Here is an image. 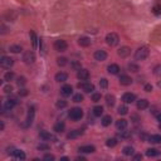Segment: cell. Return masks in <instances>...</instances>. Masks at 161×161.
I'll return each mask as SVG.
<instances>
[{"label": "cell", "mask_w": 161, "mask_h": 161, "mask_svg": "<svg viewBox=\"0 0 161 161\" xmlns=\"http://www.w3.org/2000/svg\"><path fill=\"white\" fill-rule=\"evenodd\" d=\"M149 54H150L149 47H146V45L140 47V48L135 52V59H136V61H145V59L149 57Z\"/></svg>", "instance_id": "obj_1"}, {"label": "cell", "mask_w": 161, "mask_h": 161, "mask_svg": "<svg viewBox=\"0 0 161 161\" xmlns=\"http://www.w3.org/2000/svg\"><path fill=\"white\" fill-rule=\"evenodd\" d=\"M68 116L73 121H78V120H81L83 117V111H82V108H79V107H74V108H72L68 112Z\"/></svg>", "instance_id": "obj_2"}, {"label": "cell", "mask_w": 161, "mask_h": 161, "mask_svg": "<svg viewBox=\"0 0 161 161\" xmlns=\"http://www.w3.org/2000/svg\"><path fill=\"white\" fill-rule=\"evenodd\" d=\"M120 42V37L116 33H108L106 35V43L110 47H116Z\"/></svg>", "instance_id": "obj_3"}, {"label": "cell", "mask_w": 161, "mask_h": 161, "mask_svg": "<svg viewBox=\"0 0 161 161\" xmlns=\"http://www.w3.org/2000/svg\"><path fill=\"white\" fill-rule=\"evenodd\" d=\"M23 61H24V63H27V64L34 63L35 62V53H34L33 50H27V52H24Z\"/></svg>", "instance_id": "obj_4"}, {"label": "cell", "mask_w": 161, "mask_h": 161, "mask_svg": "<svg viewBox=\"0 0 161 161\" xmlns=\"http://www.w3.org/2000/svg\"><path fill=\"white\" fill-rule=\"evenodd\" d=\"M151 39L154 40V43L156 44H161V25L156 27L155 29L151 33Z\"/></svg>", "instance_id": "obj_5"}, {"label": "cell", "mask_w": 161, "mask_h": 161, "mask_svg": "<svg viewBox=\"0 0 161 161\" xmlns=\"http://www.w3.org/2000/svg\"><path fill=\"white\" fill-rule=\"evenodd\" d=\"M53 45H54V49L57 50V52H64V50H67V48H68L67 42H65V40H63V39L55 40Z\"/></svg>", "instance_id": "obj_6"}, {"label": "cell", "mask_w": 161, "mask_h": 161, "mask_svg": "<svg viewBox=\"0 0 161 161\" xmlns=\"http://www.w3.org/2000/svg\"><path fill=\"white\" fill-rule=\"evenodd\" d=\"M13 64H14V59L10 58V57L3 55L1 58H0V65H1L3 68H10Z\"/></svg>", "instance_id": "obj_7"}, {"label": "cell", "mask_w": 161, "mask_h": 161, "mask_svg": "<svg viewBox=\"0 0 161 161\" xmlns=\"http://www.w3.org/2000/svg\"><path fill=\"white\" fill-rule=\"evenodd\" d=\"M78 88H82L86 93H92L94 91V86L92 83H87V82H83V83H78Z\"/></svg>", "instance_id": "obj_8"}, {"label": "cell", "mask_w": 161, "mask_h": 161, "mask_svg": "<svg viewBox=\"0 0 161 161\" xmlns=\"http://www.w3.org/2000/svg\"><path fill=\"white\" fill-rule=\"evenodd\" d=\"M39 136H40V138H43L44 141H57V137L48 131H40Z\"/></svg>", "instance_id": "obj_9"}, {"label": "cell", "mask_w": 161, "mask_h": 161, "mask_svg": "<svg viewBox=\"0 0 161 161\" xmlns=\"http://www.w3.org/2000/svg\"><path fill=\"white\" fill-rule=\"evenodd\" d=\"M106 58H107V53L105 52V50L98 49V50L94 52V59H96V61L103 62V61H106Z\"/></svg>", "instance_id": "obj_10"}, {"label": "cell", "mask_w": 161, "mask_h": 161, "mask_svg": "<svg viewBox=\"0 0 161 161\" xmlns=\"http://www.w3.org/2000/svg\"><path fill=\"white\" fill-rule=\"evenodd\" d=\"M4 18H5V20L15 21V20H17V18H18V13L15 10H8L4 14Z\"/></svg>", "instance_id": "obj_11"}, {"label": "cell", "mask_w": 161, "mask_h": 161, "mask_svg": "<svg viewBox=\"0 0 161 161\" xmlns=\"http://www.w3.org/2000/svg\"><path fill=\"white\" fill-rule=\"evenodd\" d=\"M77 78L81 81H87L88 78H90V72L87 71V69H83L81 68L79 71L77 72Z\"/></svg>", "instance_id": "obj_12"}, {"label": "cell", "mask_w": 161, "mask_h": 161, "mask_svg": "<svg viewBox=\"0 0 161 161\" xmlns=\"http://www.w3.org/2000/svg\"><path fill=\"white\" fill-rule=\"evenodd\" d=\"M117 54L121 57V58H127V57L131 54V49L128 48V47H121V48L117 50Z\"/></svg>", "instance_id": "obj_13"}, {"label": "cell", "mask_w": 161, "mask_h": 161, "mask_svg": "<svg viewBox=\"0 0 161 161\" xmlns=\"http://www.w3.org/2000/svg\"><path fill=\"white\" fill-rule=\"evenodd\" d=\"M122 101H124L125 103H132V102L136 101V96H135L134 93L127 92V93H125L124 96H122Z\"/></svg>", "instance_id": "obj_14"}, {"label": "cell", "mask_w": 161, "mask_h": 161, "mask_svg": "<svg viewBox=\"0 0 161 161\" xmlns=\"http://www.w3.org/2000/svg\"><path fill=\"white\" fill-rule=\"evenodd\" d=\"M72 93H73V88H72V86H69V84H65V86L62 87V90H61V94H62V96L69 97Z\"/></svg>", "instance_id": "obj_15"}, {"label": "cell", "mask_w": 161, "mask_h": 161, "mask_svg": "<svg viewBox=\"0 0 161 161\" xmlns=\"http://www.w3.org/2000/svg\"><path fill=\"white\" fill-rule=\"evenodd\" d=\"M15 106H17V101L15 100H6L3 107H4V110H6V111H10V110H13Z\"/></svg>", "instance_id": "obj_16"}, {"label": "cell", "mask_w": 161, "mask_h": 161, "mask_svg": "<svg viewBox=\"0 0 161 161\" xmlns=\"http://www.w3.org/2000/svg\"><path fill=\"white\" fill-rule=\"evenodd\" d=\"M120 83H121L122 86H130L132 83V78L126 75V74H122L121 77H120Z\"/></svg>", "instance_id": "obj_17"}, {"label": "cell", "mask_w": 161, "mask_h": 161, "mask_svg": "<svg viewBox=\"0 0 161 161\" xmlns=\"http://www.w3.org/2000/svg\"><path fill=\"white\" fill-rule=\"evenodd\" d=\"M96 151L94 146H91V145H87V146H81L79 147V152H83V154H92Z\"/></svg>", "instance_id": "obj_18"}, {"label": "cell", "mask_w": 161, "mask_h": 161, "mask_svg": "<svg viewBox=\"0 0 161 161\" xmlns=\"http://www.w3.org/2000/svg\"><path fill=\"white\" fill-rule=\"evenodd\" d=\"M107 71H108L110 74H118L121 69H120L117 64H110L108 67H107Z\"/></svg>", "instance_id": "obj_19"}, {"label": "cell", "mask_w": 161, "mask_h": 161, "mask_svg": "<svg viewBox=\"0 0 161 161\" xmlns=\"http://www.w3.org/2000/svg\"><path fill=\"white\" fill-rule=\"evenodd\" d=\"M78 44L81 47H90L91 45V39L88 37H81L78 39Z\"/></svg>", "instance_id": "obj_20"}, {"label": "cell", "mask_w": 161, "mask_h": 161, "mask_svg": "<svg viewBox=\"0 0 161 161\" xmlns=\"http://www.w3.org/2000/svg\"><path fill=\"white\" fill-rule=\"evenodd\" d=\"M127 121L126 120H118L117 122H116V127H117V130L118 131H121V130H125V128H127Z\"/></svg>", "instance_id": "obj_21"}, {"label": "cell", "mask_w": 161, "mask_h": 161, "mask_svg": "<svg viewBox=\"0 0 161 161\" xmlns=\"http://www.w3.org/2000/svg\"><path fill=\"white\" fill-rule=\"evenodd\" d=\"M81 135H83V131L82 130H73L67 135V138H77V137H79Z\"/></svg>", "instance_id": "obj_22"}, {"label": "cell", "mask_w": 161, "mask_h": 161, "mask_svg": "<svg viewBox=\"0 0 161 161\" xmlns=\"http://www.w3.org/2000/svg\"><path fill=\"white\" fill-rule=\"evenodd\" d=\"M106 103H107V106H108V107L115 106V103H116V97L113 96V94H107V96H106Z\"/></svg>", "instance_id": "obj_23"}, {"label": "cell", "mask_w": 161, "mask_h": 161, "mask_svg": "<svg viewBox=\"0 0 161 161\" xmlns=\"http://www.w3.org/2000/svg\"><path fill=\"white\" fill-rule=\"evenodd\" d=\"M67 78H68V75H67V73H64V72H61V73L55 74V81L59 82V83H61V82H65Z\"/></svg>", "instance_id": "obj_24"}, {"label": "cell", "mask_w": 161, "mask_h": 161, "mask_svg": "<svg viewBox=\"0 0 161 161\" xmlns=\"http://www.w3.org/2000/svg\"><path fill=\"white\" fill-rule=\"evenodd\" d=\"M13 156H14L17 160H24L25 159V154H24V151H21V150H14Z\"/></svg>", "instance_id": "obj_25"}, {"label": "cell", "mask_w": 161, "mask_h": 161, "mask_svg": "<svg viewBox=\"0 0 161 161\" xmlns=\"http://www.w3.org/2000/svg\"><path fill=\"white\" fill-rule=\"evenodd\" d=\"M149 107V101L147 100H140L137 101V108L138 110H145Z\"/></svg>", "instance_id": "obj_26"}, {"label": "cell", "mask_w": 161, "mask_h": 161, "mask_svg": "<svg viewBox=\"0 0 161 161\" xmlns=\"http://www.w3.org/2000/svg\"><path fill=\"white\" fill-rule=\"evenodd\" d=\"M122 152H124V155H126V156H132L135 154V149L132 146H126V147H124Z\"/></svg>", "instance_id": "obj_27"}, {"label": "cell", "mask_w": 161, "mask_h": 161, "mask_svg": "<svg viewBox=\"0 0 161 161\" xmlns=\"http://www.w3.org/2000/svg\"><path fill=\"white\" fill-rule=\"evenodd\" d=\"M118 136L121 138H124V140H127V138L131 137V131H127L126 128H125V130H121L118 132Z\"/></svg>", "instance_id": "obj_28"}, {"label": "cell", "mask_w": 161, "mask_h": 161, "mask_svg": "<svg viewBox=\"0 0 161 161\" xmlns=\"http://www.w3.org/2000/svg\"><path fill=\"white\" fill-rule=\"evenodd\" d=\"M53 128H54L55 132H63V131H64V128H65V125H64V122L59 121V122H57V124L54 125V127H53Z\"/></svg>", "instance_id": "obj_29"}, {"label": "cell", "mask_w": 161, "mask_h": 161, "mask_svg": "<svg viewBox=\"0 0 161 161\" xmlns=\"http://www.w3.org/2000/svg\"><path fill=\"white\" fill-rule=\"evenodd\" d=\"M149 142L151 144H161V136L160 135H152V136L149 137Z\"/></svg>", "instance_id": "obj_30"}, {"label": "cell", "mask_w": 161, "mask_h": 161, "mask_svg": "<svg viewBox=\"0 0 161 161\" xmlns=\"http://www.w3.org/2000/svg\"><path fill=\"white\" fill-rule=\"evenodd\" d=\"M146 155L149 156V157H155V156H159L160 155V151L156 150V149H147Z\"/></svg>", "instance_id": "obj_31"}, {"label": "cell", "mask_w": 161, "mask_h": 161, "mask_svg": "<svg viewBox=\"0 0 161 161\" xmlns=\"http://www.w3.org/2000/svg\"><path fill=\"white\" fill-rule=\"evenodd\" d=\"M33 118H34V108L31 107V108H29V115H28V118H27V126L31 125Z\"/></svg>", "instance_id": "obj_32"}, {"label": "cell", "mask_w": 161, "mask_h": 161, "mask_svg": "<svg viewBox=\"0 0 161 161\" xmlns=\"http://www.w3.org/2000/svg\"><path fill=\"white\" fill-rule=\"evenodd\" d=\"M117 112L120 113V115H122V116L127 115V113H128V108H127V106H126V105H121V106L118 107Z\"/></svg>", "instance_id": "obj_33"}, {"label": "cell", "mask_w": 161, "mask_h": 161, "mask_svg": "<svg viewBox=\"0 0 161 161\" xmlns=\"http://www.w3.org/2000/svg\"><path fill=\"white\" fill-rule=\"evenodd\" d=\"M67 63H68V61H67V58H64V57H59V58H57V64H58L59 67H64Z\"/></svg>", "instance_id": "obj_34"}, {"label": "cell", "mask_w": 161, "mask_h": 161, "mask_svg": "<svg viewBox=\"0 0 161 161\" xmlns=\"http://www.w3.org/2000/svg\"><path fill=\"white\" fill-rule=\"evenodd\" d=\"M103 113V108H102V106H96L93 108V115L94 116H97V117H100L101 115Z\"/></svg>", "instance_id": "obj_35"}, {"label": "cell", "mask_w": 161, "mask_h": 161, "mask_svg": "<svg viewBox=\"0 0 161 161\" xmlns=\"http://www.w3.org/2000/svg\"><path fill=\"white\" fill-rule=\"evenodd\" d=\"M112 122V117L111 116H105V117L102 118V125L105 126V127H107V126H110Z\"/></svg>", "instance_id": "obj_36"}, {"label": "cell", "mask_w": 161, "mask_h": 161, "mask_svg": "<svg viewBox=\"0 0 161 161\" xmlns=\"http://www.w3.org/2000/svg\"><path fill=\"white\" fill-rule=\"evenodd\" d=\"M152 13L155 15H161V3H159V4H155L152 8Z\"/></svg>", "instance_id": "obj_37"}, {"label": "cell", "mask_w": 161, "mask_h": 161, "mask_svg": "<svg viewBox=\"0 0 161 161\" xmlns=\"http://www.w3.org/2000/svg\"><path fill=\"white\" fill-rule=\"evenodd\" d=\"M9 50H10L11 53H15V54H17V53H20L23 49H21V47H20V45H10Z\"/></svg>", "instance_id": "obj_38"}, {"label": "cell", "mask_w": 161, "mask_h": 161, "mask_svg": "<svg viewBox=\"0 0 161 161\" xmlns=\"http://www.w3.org/2000/svg\"><path fill=\"white\" fill-rule=\"evenodd\" d=\"M106 145L108 147H115L116 145H117V140H116V138H108V140L106 141Z\"/></svg>", "instance_id": "obj_39"}, {"label": "cell", "mask_w": 161, "mask_h": 161, "mask_svg": "<svg viewBox=\"0 0 161 161\" xmlns=\"http://www.w3.org/2000/svg\"><path fill=\"white\" fill-rule=\"evenodd\" d=\"M4 79L6 82L13 81V79H14V73H13V72H6V73L4 74Z\"/></svg>", "instance_id": "obj_40"}, {"label": "cell", "mask_w": 161, "mask_h": 161, "mask_svg": "<svg viewBox=\"0 0 161 161\" xmlns=\"http://www.w3.org/2000/svg\"><path fill=\"white\" fill-rule=\"evenodd\" d=\"M127 68L130 69V72H134V73H136V72H138V65H136L135 63H130V64L127 65Z\"/></svg>", "instance_id": "obj_41"}, {"label": "cell", "mask_w": 161, "mask_h": 161, "mask_svg": "<svg viewBox=\"0 0 161 161\" xmlns=\"http://www.w3.org/2000/svg\"><path fill=\"white\" fill-rule=\"evenodd\" d=\"M100 87L102 88V90H107V87H108V81H107L106 78H102V79L100 81Z\"/></svg>", "instance_id": "obj_42"}, {"label": "cell", "mask_w": 161, "mask_h": 161, "mask_svg": "<svg viewBox=\"0 0 161 161\" xmlns=\"http://www.w3.org/2000/svg\"><path fill=\"white\" fill-rule=\"evenodd\" d=\"M71 67L73 68L74 71H79L81 69V63L78 61H73V62H71Z\"/></svg>", "instance_id": "obj_43"}, {"label": "cell", "mask_w": 161, "mask_h": 161, "mask_svg": "<svg viewBox=\"0 0 161 161\" xmlns=\"http://www.w3.org/2000/svg\"><path fill=\"white\" fill-rule=\"evenodd\" d=\"M55 106H57V108H64V107H67V102L63 100H59V101H57Z\"/></svg>", "instance_id": "obj_44"}, {"label": "cell", "mask_w": 161, "mask_h": 161, "mask_svg": "<svg viewBox=\"0 0 161 161\" xmlns=\"http://www.w3.org/2000/svg\"><path fill=\"white\" fill-rule=\"evenodd\" d=\"M3 91H4V93H6V94L11 93L13 92V86L11 84H5V86L3 87Z\"/></svg>", "instance_id": "obj_45"}, {"label": "cell", "mask_w": 161, "mask_h": 161, "mask_svg": "<svg viewBox=\"0 0 161 161\" xmlns=\"http://www.w3.org/2000/svg\"><path fill=\"white\" fill-rule=\"evenodd\" d=\"M83 101V94H81V93H77V94H74L73 96V102H82Z\"/></svg>", "instance_id": "obj_46"}, {"label": "cell", "mask_w": 161, "mask_h": 161, "mask_svg": "<svg viewBox=\"0 0 161 161\" xmlns=\"http://www.w3.org/2000/svg\"><path fill=\"white\" fill-rule=\"evenodd\" d=\"M17 83H18L19 87H21V86H24V84L27 83V79H25V77H19L18 81H17Z\"/></svg>", "instance_id": "obj_47"}, {"label": "cell", "mask_w": 161, "mask_h": 161, "mask_svg": "<svg viewBox=\"0 0 161 161\" xmlns=\"http://www.w3.org/2000/svg\"><path fill=\"white\" fill-rule=\"evenodd\" d=\"M92 101L93 102H100L101 101V93H93L92 94Z\"/></svg>", "instance_id": "obj_48"}, {"label": "cell", "mask_w": 161, "mask_h": 161, "mask_svg": "<svg viewBox=\"0 0 161 161\" xmlns=\"http://www.w3.org/2000/svg\"><path fill=\"white\" fill-rule=\"evenodd\" d=\"M154 73H155L156 75H161V64L156 65L155 69H154Z\"/></svg>", "instance_id": "obj_49"}, {"label": "cell", "mask_w": 161, "mask_h": 161, "mask_svg": "<svg viewBox=\"0 0 161 161\" xmlns=\"http://www.w3.org/2000/svg\"><path fill=\"white\" fill-rule=\"evenodd\" d=\"M43 159H44V160H47V161H53V160H54V156L50 155V154H47V155H44V156H43Z\"/></svg>", "instance_id": "obj_50"}, {"label": "cell", "mask_w": 161, "mask_h": 161, "mask_svg": "<svg viewBox=\"0 0 161 161\" xmlns=\"http://www.w3.org/2000/svg\"><path fill=\"white\" fill-rule=\"evenodd\" d=\"M49 149V146L47 144H40V145H38V150H48Z\"/></svg>", "instance_id": "obj_51"}, {"label": "cell", "mask_w": 161, "mask_h": 161, "mask_svg": "<svg viewBox=\"0 0 161 161\" xmlns=\"http://www.w3.org/2000/svg\"><path fill=\"white\" fill-rule=\"evenodd\" d=\"M27 94H28V90H25V88H21L19 91V96H27Z\"/></svg>", "instance_id": "obj_52"}, {"label": "cell", "mask_w": 161, "mask_h": 161, "mask_svg": "<svg viewBox=\"0 0 161 161\" xmlns=\"http://www.w3.org/2000/svg\"><path fill=\"white\" fill-rule=\"evenodd\" d=\"M30 35H31V38H33V45L35 47V45H37V37H35V34H34L33 31H31V33H30Z\"/></svg>", "instance_id": "obj_53"}, {"label": "cell", "mask_w": 161, "mask_h": 161, "mask_svg": "<svg viewBox=\"0 0 161 161\" xmlns=\"http://www.w3.org/2000/svg\"><path fill=\"white\" fill-rule=\"evenodd\" d=\"M145 91H146V92H151V91H152V86H151V84H146V86H145Z\"/></svg>", "instance_id": "obj_54"}, {"label": "cell", "mask_w": 161, "mask_h": 161, "mask_svg": "<svg viewBox=\"0 0 161 161\" xmlns=\"http://www.w3.org/2000/svg\"><path fill=\"white\" fill-rule=\"evenodd\" d=\"M134 159L135 160H141V159H142V155H135Z\"/></svg>", "instance_id": "obj_55"}, {"label": "cell", "mask_w": 161, "mask_h": 161, "mask_svg": "<svg viewBox=\"0 0 161 161\" xmlns=\"http://www.w3.org/2000/svg\"><path fill=\"white\" fill-rule=\"evenodd\" d=\"M157 120H159V121L161 122V113H159V115H157Z\"/></svg>", "instance_id": "obj_56"}, {"label": "cell", "mask_w": 161, "mask_h": 161, "mask_svg": "<svg viewBox=\"0 0 161 161\" xmlns=\"http://www.w3.org/2000/svg\"><path fill=\"white\" fill-rule=\"evenodd\" d=\"M159 128H160V130H161V122H160V125H159Z\"/></svg>", "instance_id": "obj_57"}, {"label": "cell", "mask_w": 161, "mask_h": 161, "mask_svg": "<svg viewBox=\"0 0 161 161\" xmlns=\"http://www.w3.org/2000/svg\"><path fill=\"white\" fill-rule=\"evenodd\" d=\"M159 86H160V87H161V82H160V83H159Z\"/></svg>", "instance_id": "obj_58"}]
</instances>
